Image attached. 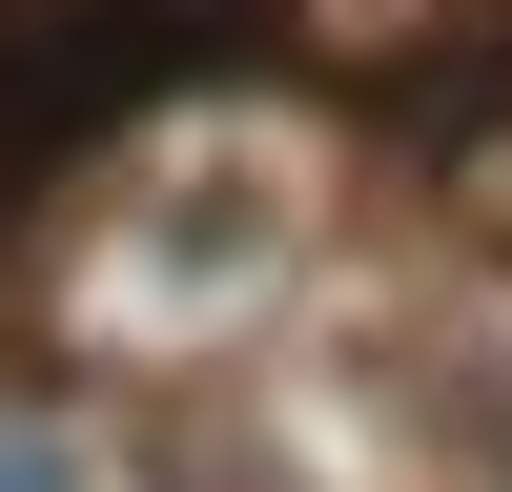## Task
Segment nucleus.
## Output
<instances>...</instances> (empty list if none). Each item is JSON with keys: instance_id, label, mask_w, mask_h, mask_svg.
<instances>
[{"instance_id": "1", "label": "nucleus", "mask_w": 512, "mask_h": 492, "mask_svg": "<svg viewBox=\"0 0 512 492\" xmlns=\"http://www.w3.org/2000/svg\"><path fill=\"white\" fill-rule=\"evenodd\" d=\"M226 41V0H0V205Z\"/></svg>"}, {"instance_id": "2", "label": "nucleus", "mask_w": 512, "mask_h": 492, "mask_svg": "<svg viewBox=\"0 0 512 492\" xmlns=\"http://www.w3.org/2000/svg\"><path fill=\"white\" fill-rule=\"evenodd\" d=\"M472 431H492V472H512V390H492V410H472Z\"/></svg>"}]
</instances>
